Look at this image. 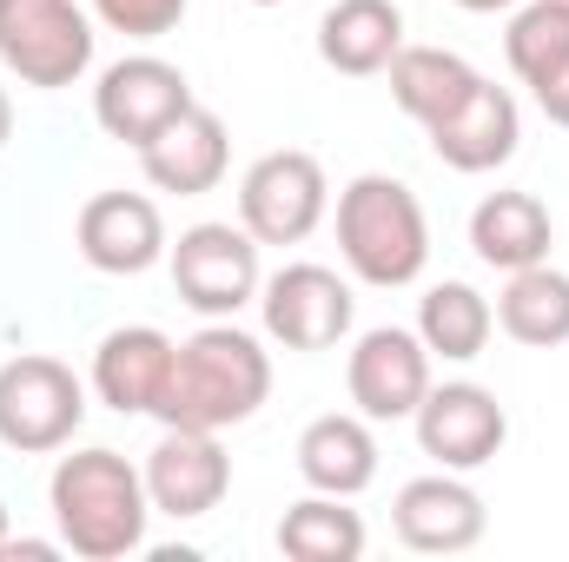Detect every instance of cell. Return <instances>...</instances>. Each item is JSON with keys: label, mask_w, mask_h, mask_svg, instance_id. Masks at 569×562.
Returning <instances> with one entry per match:
<instances>
[{"label": "cell", "mask_w": 569, "mask_h": 562, "mask_svg": "<svg viewBox=\"0 0 569 562\" xmlns=\"http://www.w3.org/2000/svg\"><path fill=\"white\" fill-rule=\"evenodd\" d=\"M463 13H510V7H523V0H457Z\"/></svg>", "instance_id": "obj_28"}, {"label": "cell", "mask_w": 569, "mask_h": 562, "mask_svg": "<svg viewBox=\"0 0 569 562\" xmlns=\"http://www.w3.org/2000/svg\"><path fill=\"white\" fill-rule=\"evenodd\" d=\"M73 245L107 279H140L166 259V219L146 192H93L73 219Z\"/></svg>", "instance_id": "obj_14"}, {"label": "cell", "mask_w": 569, "mask_h": 562, "mask_svg": "<svg viewBox=\"0 0 569 562\" xmlns=\"http://www.w3.org/2000/svg\"><path fill=\"white\" fill-rule=\"evenodd\" d=\"M503 53H510V73L523 87L543 80L557 60H569V7L563 0H523V7H510Z\"/></svg>", "instance_id": "obj_25"}, {"label": "cell", "mask_w": 569, "mask_h": 562, "mask_svg": "<svg viewBox=\"0 0 569 562\" xmlns=\"http://www.w3.org/2000/svg\"><path fill=\"white\" fill-rule=\"evenodd\" d=\"M172 259V291L179 304H192L199 318H239L246 304H259V239L232 219H206V225H186L179 245H166Z\"/></svg>", "instance_id": "obj_6"}, {"label": "cell", "mask_w": 569, "mask_h": 562, "mask_svg": "<svg viewBox=\"0 0 569 562\" xmlns=\"http://www.w3.org/2000/svg\"><path fill=\"white\" fill-rule=\"evenodd\" d=\"M298 476H305L318 496H345V503H351L358 490H371V476H378L371 418H345V411L311 418L305 436H298Z\"/></svg>", "instance_id": "obj_20"}, {"label": "cell", "mask_w": 569, "mask_h": 562, "mask_svg": "<svg viewBox=\"0 0 569 562\" xmlns=\"http://www.w3.org/2000/svg\"><path fill=\"white\" fill-rule=\"evenodd\" d=\"M172 358H179V344L152 324L107 331L93 351V398L120 418H159L166 384H172Z\"/></svg>", "instance_id": "obj_15"}, {"label": "cell", "mask_w": 569, "mask_h": 562, "mask_svg": "<svg viewBox=\"0 0 569 562\" xmlns=\"http://www.w3.org/2000/svg\"><path fill=\"white\" fill-rule=\"evenodd\" d=\"M550 245H557V225H550V205L537 192H490L470 212V252L503 279L523 265H543Z\"/></svg>", "instance_id": "obj_19"}, {"label": "cell", "mask_w": 569, "mask_h": 562, "mask_svg": "<svg viewBox=\"0 0 569 562\" xmlns=\"http://www.w3.org/2000/svg\"><path fill=\"white\" fill-rule=\"evenodd\" d=\"M7 133H13V100H7V87H0V145H7Z\"/></svg>", "instance_id": "obj_29"}, {"label": "cell", "mask_w": 569, "mask_h": 562, "mask_svg": "<svg viewBox=\"0 0 569 562\" xmlns=\"http://www.w3.org/2000/svg\"><path fill=\"white\" fill-rule=\"evenodd\" d=\"M530 93H537V107H543V120L550 127H563L569 133V60H557L543 80H530Z\"/></svg>", "instance_id": "obj_27"}, {"label": "cell", "mask_w": 569, "mask_h": 562, "mask_svg": "<svg viewBox=\"0 0 569 562\" xmlns=\"http://www.w3.org/2000/svg\"><path fill=\"white\" fill-rule=\"evenodd\" d=\"M252 7H279V0H252Z\"/></svg>", "instance_id": "obj_31"}, {"label": "cell", "mask_w": 569, "mask_h": 562, "mask_svg": "<svg viewBox=\"0 0 569 562\" xmlns=\"http://www.w3.org/2000/svg\"><path fill=\"white\" fill-rule=\"evenodd\" d=\"M0 543H7V510H0Z\"/></svg>", "instance_id": "obj_30"}, {"label": "cell", "mask_w": 569, "mask_h": 562, "mask_svg": "<svg viewBox=\"0 0 569 562\" xmlns=\"http://www.w3.org/2000/svg\"><path fill=\"white\" fill-rule=\"evenodd\" d=\"M47 503L60 523V550H73L80 562H120L146 550V516H152L146 476L107 443L60 456Z\"/></svg>", "instance_id": "obj_1"}, {"label": "cell", "mask_w": 569, "mask_h": 562, "mask_svg": "<svg viewBox=\"0 0 569 562\" xmlns=\"http://www.w3.org/2000/svg\"><path fill=\"white\" fill-rule=\"evenodd\" d=\"M192 0H87V13L107 27V33H127V40H159L186 20Z\"/></svg>", "instance_id": "obj_26"}, {"label": "cell", "mask_w": 569, "mask_h": 562, "mask_svg": "<svg viewBox=\"0 0 569 562\" xmlns=\"http://www.w3.org/2000/svg\"><path fill=\"white\" fill-rule=\"evenodd\" d=\"M146 496L159 516L172 523H199L226 503L232 490V456L219 450V430H186V423H166V436L152 443L146 456Z\"/></svg>", "instance_id": "obj_9"}, {"label": "cell", "mask_w": 569, "mask_h": 562, "mask_svg": "<svg viewBox=\"0 0 569 562\" xmlns=\"http://www.w3.org/2000/svg\"><path fill=\"white\" fill-rule=\"evenodd\" d=\"M497 324H503L517 344H530V351L569 344V272H557L550 259L510 272L503 298H497Z\"/></svg>", "instance_id": "obj_23"}, {"label": "cell", "mask_w": 569, "mask_h": 562, "mask_svg": "<svg viewBox=\"0 0 569 562\" xmlns=\"http://www.w3.org/2000/svg\"><path fill=\"white\" fill-rule=\"evenodd\" d=\"M490 331H497L490 298H483L477 284H463V279L430 284L425 304H418V338H425L430 358H443V364H470V358H483Z\"/></svg>", "instance_id": "obj_22"}, {"label": "cell", "mask_w": 569, "mask_h": 562, "mask_svg": "<svg viewBox=\"0 0 569 562\" xmlns=\"http://www.w3.org/2000/svg\"><path fill=\"white\" fill-rule=\"evenodd\" d=\"M87 423V384L73 378V364L47 358V351H20L0 364V443L20 456H47L67 450Z\"/></svg>", "instance_id": "obj_5"}, {"label": "cell", "mask_w": 569, "mask_h": 562, "mask_svg": "<svg viewBox=\"0 0 569 562\" xmlns=\"http://www.w3.org/2000/svg\"><path fill=\"white\" fill-rule=\"evenodd\" d=\"M405 47V13L398 0H338L318 20V60L345 80H371L398 60Z\"/></svg>", "instance_id": "obj_18"}, {"label": "cell", "mask_w": 569, "mask_h": 562, "mask_svg": "<svg viewBox=\"0 0 569 562\" xmlns=\"http://www.w3.org/2000/svg\"><path fill=\"white\" fill-rule=\"evenodd\" d=\"M272 398V351L239 331L232 318H212L206 331H192L172 358V384L159 423H186V430H232V423L259 418V404Z\"/></svg>", "instance_id": "obj_2"}, {"label": "cell", "mask_w": 569, "mask_h": 562, "mask_svg": "<svg viewBox=\"0 0 569 562\" xmlns=\"http://www.w3.org/2000/svg\"><path fill=\"white\" fill-rule=\"evenodd\" d=\"M430 133V152L450 165V172H497L517 159V140H523V113L510 100V87H490L477 80L463 93V107H450Z\"/></svg>", "instance_id": "obj_16"}, {"label": "cell", "mask_w": 569, "mask_h": 562, "mask_svg": "<svg viewBox=\"0 0 569 562\" xmlns=\"http://www.w3.org/2000/svg\"><path fill=\"white\" fill-rule=\"evenodd\" d=\"M345 391L358 404V418L371 423H405L418 418L430 391V351L418 331H398V324H378L351 344V364H345Z\"/></svg>", "instance_id": "obj_10"}, {"label": "cell", "mask_w": 569, "mask_h": 562, "mask_svg": "<svg viewBox=\"0 0 569 562\" xmlns=\"http://www.w3.org/2000/svg\"><path fill=\"white\" fill-rule=\"evenodd\" d=\"M338 252L351 279L378 284V291L418 284L430 265V219L418 192L391 172H358L338 192Z\"/></svg>", "instance_id": "obj_3"}, {"label": "cell", "mask_w": 569, "mask_h": 562, "mask_svg": "<svg viewBox=\"0 0 569 562\" xmlns=\"http://www.w3.org/2000/svg\"><path fill=\"white\" fill-rule=\"evenodd\" d=\"M279 556L291 562H358L365 556V516L345 510V496H305L279 516Z\"/></svg>", "instance_id": "obj_24"}, {"label": "cell", "mask_w": 569, "mask_h": 562, "mask_svg": "<svg viewBox=\"0 0 569 562\" xmlns=\"http://www.w3.org/2000/svg\"><path fill=\"white\" fill-rule=\"evenodd\" d=\"M93 40L87 0H0V67L20 87H73L93 67Z\"/></svg>", "instance_id": "obj_4"}, {"label": "cell", "mask_w": 569, "mask_h": 562, "mask_svg": "<svg viewBox=\"0 0 569 562\" xmlns=\"http://www.w3.org/2000/svg\"><path fill=\"white\" fill-rule=\"evenodd\" d=\"M391 530L405 550L418 556H463L483 543L490 530V510L483 496L463 483V470H430V476H411L391 503Z\"/></svg>", "instance_id": "obj_13"}, {"label": "cell", "mask_w": 569, "mask_h": 562, "mask_svg": "<svg viewBox=\"0 0 569 562\" xmlns=\"http://www.w3.org/2000/svg\"><path fill=\"white\" fill-rule=\"evenodd\" d=\"M259 311H266V331L284 351H331L351 331L358 298L331 265H279L259 284Z\"/></svg>", "instance_id": "obj_11"}, {"label": "cell", "mask_w": 569, "mask_h": 562, "mask_svg": "<svg viewBox=\"0 0 569 562\" xmlns=\"http://www.w3.org/2000/svg\"><path fill=\"white\" fill-rule=\"evenodd\" d=\"M140 165H146V179H152L159 192L199 199V192H212V185L226 179V165H232V133H226V120H219L212 107L192 100L159 140L140 145Z\"/></svg>", "instance_id": "obj_17"}, {"label": "cell", "mask_w": 569, "mask_h": 562, "mask_svg": "<svg viewBox=\"0 0 569 562\" xmlns=\"http://www.w3.org/2000/svg\"><path fill=\"white\" fill-rule=\"evenodd\" d=\"M563 7H569V0H563Z\"/></svg>", "instance_id": "obj_32"}, {"label": "cell", "mask_w": 569, "mask_h": 562, "mask_svg": "<svg viewBox=\"0 0 569 562\" xmlns=\"http://www.w3.org/2000/svg\"><path fill=\"white\" fill-rule=\"evenodd\" d=\"M418 450L437 470H483L503 443H510V418L497 404V391L483 384H430L418 404Z\"/></svg>", "instance_id": "obj_12"}, {"label": "cell", "mask_w": 569, "mask_h": 562, "mask_svg": "<svg viewBox=\"0 0 569 562\" xmlns=\"http://www.w3.org/2000/svg\"><path fill=\"white\" fill-rule=\"evenodd\" d=\"M186 107H192V87H186V73H179L172 60H159V53H127V60H113V67L100 73V87H93V120H100V133L120 140V145H133V152H140L146 140H159Z\"/></svg>", "instance_id": "obj_8"}, {"label": "cell", "mask_w": 569, "mask_h": 562, "mask_svg": "<svg viewBox=\"0 0 569 562\" xmlns=\"http://www.w3.org/2000/svg\"><path fill=\"white\" fill-rule=\"evenodd\" d=\"M325 212H331V179L298 145L252 159L246 179H239V225L259 245H305Z\"/></svg>", "instance_id": "obj_7"}, {"label": "cell", "mask_w": 569, "mask_h": 562, "mask_svg": "<svg viewBox=\"0 0 569 562\" xmlns=\"http://www.w3.org/2000/svg\"><path fill=\"white\" fill-rule=\"evenodd\" d=\"M391 73V100L418 120V127H437L450 107H463V93L483 80L463 53H450V47H398V60L385 67Z\"/></svg>", "instance_id": "obj_21"}]
</instances>
